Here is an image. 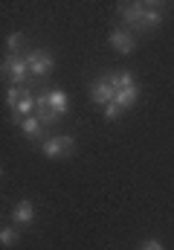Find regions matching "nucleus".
<instances>
[{"mask_svg":"<svg viewBox=\"0 0 174 250\" xmlns=\"http://www.w3.org/2000/svg\"><path fill=\"white\" fill-rule=\"evenodd\" d=\"M26 59H29V73L38 76V79H44V76L56 67V59H53L47 50H32V53H26Z\"/></svg>","mask_w":174,"mask_h":250,"instance_id":"3","label":"nucleus"},{"mask_svg":"<svg viewBox=\"0 0 174 250\" xmlns=\"http://www.w3.org/2000/svg\"><path fill=\"white\" fill-rule=\"evenodd\" d=\"M3 76H9L12 87H23L26 76H32L29 73V59L26 56H18V53H9L3 59Z\"/></svg>","mask_w":174,"mask_h":250,"instance_id":"1","label":"nucleus"},{"mask_svg":"<svg viewBox=\"0 0 174 250\" xmlns=\"http://www.w3.org/2000/svg\"><path fill=\"white\" fill-rule=\"evenodd\" d=\"M12 221H15V224H32V221H35V207H32V201H18L15 209H12Z\"/></svg>","mask_w":174,"mask_h":250,"instance_id":"8","label":"nucleus"},{"mask_svg":"<svg viewBox=\"0 0 174 250\" xmlns=\"http://www.w3.org/2000/svg\"><path fill=\"white\" fill-rule=\"evenodd\" d=\"M136 99H139V87H128V90H119L116 93V105L125 111V108H131V105H136Z\"/></svg>","mask_w":174,"mask_h":250,"instance_id":"10","label":"nucleus"},{"mask_svg":"<svg viewBox=\"0 0 174 250\" xmlns=\"http://www.w3.org/2000/svg\"><path fill=\"white\" fill-rule=\"evenodd\" d=\"M139 250H163V245H160L157 239H151V242H145V245H142Z\"/></svg>","mask_w":174,"mask_h":250,"instance_id":"17","label":"nucleus"},{"mask_svg":"<svg viewBox=\"0 0 174 250\" xmlns=\"http://www.w3.org/2000/svg\"><path fill=\"white\" fill-rule=\"evenodd\" d=\"M119 114H122V108H119V105H116V102H111V105H108V108H105V120H116V117H119Z\"/></svg>","mask_w":174,"mask_h":250,"instance_id":"16","label":"nucleus"},{"mask_svg":"<svg viewBox=\"0 0 174 250\" xmlns=\"http://www.w3.org/2000/svg\"><path fill=\"white\" fill-rule=\"evenodd\" d=\"M23 41H26V35H23V32H12V35L6 38V44H9V50H12V53H18V50L23 47Z\"/></svg>","mask_w":174,"mask_h":250,"instance_id":"15","label":"nucleus"},{"mask_svg":"<svg viewBox=\"0 0 174 250\" xmlns=\"http://www.w3.org/2000/svg\"><path fill=\"white\" fill-rule=\"evenodd\" d=\"M73 146H76L73 137H67V134H53L50 140H44V154L53 157V160H61V157H67V154L73 151Z\"/></svg>","mask_w":174,"mask_h":250,"instance_id":"2","label":"nucleus"},{"mask_svg":"<svg viewBox=\"0 0 174 250\" xmlns=\"http://www.w3.org/2000/svg\"><path fill=\"white\" fill-rule=\"evenodd\" d=\"M111 47H114L119 56H131L136 50V38L128 32V29H114L111 32Z\"/></svg>","mask_w":174,"mask_h":250,"instance_id":"4","label":"nucleus"},{"mask_svg":"<svg viewBox=\"0 0 174 250\" xmlns=\"http://www.w3.org/2000/svg\"><path fill=\"white\" fill-rule=\"evenodd\" d=\"M90 99H93L96 105H105V108H108V105L116 99L114 84H111L108 79H102V82H93V84H90Z\"/></svg>","mask_w":174,"mask_h":250,"instance_id":"5","label":"nucleus"},{"mask_svg":"<svg viewBox=\"0 0 174 250\" xmlns=\"http://www.w3.org/2000/svg\"><path fill=\"white\" fill-rule=\"evenodd\" d=\"M142 9H145V3H119V18H122V23L142 29Z\"/></svg>","mask_w":174,"mask_h":250,"instance_id":"6","label":"nucleus"},{"mask_svg":"<svg viewBox=\"0 0 174 250\" xmlns=\"http://www.w3.org/2000/svg\"><path fill=\"white\" fill-rule=\"evenodd\" d=\"M23 93H26V87H9V90H6V105L15 111V108H18V102L23 99Z\"/></svg>","mask_w":174,"mask_h":250,"instance_id":"13","label":"nucleus"},{"mask_svg":"<svg viewBox=\"0 0 174 250\" xmlns=\"http://www.w3.org/2000/svg\"><path fill=\"white\" fill-rule=\"evenodd\" d=\"M111 84H114V90L119 93V90H128V87H136V79L128 73V70H122V73H108L105 76Z\"/></svg>","mask_w":174,"mask_h":250,"instance_id":"9","label":"nucleus"},{"mask_svg":"<svg viewBox=\"0 0 174 250\" xmlns=\"http://www.w3.org/2000/svg\"><path fill=\"white\" fill-rule=\"evenodd\" d=\"M163 23V3H145L142 9V29H157Z\"/></svg>","mask_w":174,"mask_h":250,"instance_id":"7","label":"nucleus"},{"mask_svg":"<svg viewBox=\"0 0 174 250\" xmlns=\"http://www.w3.org/2000/svg\"><path fill=\"white\" fill-rule=\"evenodd\" d=\"M47 96H50L53 111H56L58 117H64V114H67V105H70V102H67V93H64V90H50Z\"/></svg>","mask_w":174,"mask_h":250,"instance_id":"12","label":"nucleus"},{"mask_svg":"<svg viewBox=\"0 0 174 250\" xmlns=\"http://www.w3.org/2000/svg\"><path fill=\"white\" fill-rule=\"evenodd\" d=\"M0 245H3V248H12V245H18V233H15L12 227H3V230H0Z\"/></svg>","mask_w":174,"mask_h":250,"instance_id":"14","label":"nucleus"},{"mask_svg":"<svg viewBox=\"0 0 174 250\" xmlns=\"http://www.w3.org/2000/svg\"><path fill=\"white\" fill-rule=\"evenodd\" d=\"M20 128H23V134H26L29 140H41V131H44V123H41L38 117H26V120L20 123Z\"/></svg>","mask_w":174,"mask_h":250,"instance_id":"11","label":"nucleus"}]
</instances>
